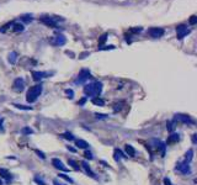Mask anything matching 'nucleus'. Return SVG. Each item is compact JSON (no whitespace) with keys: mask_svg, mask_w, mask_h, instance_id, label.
<instances>
[{"mask_svg":"<svg viewBox=\"0 0 197 185\" xmlns=\"http://www.w3.org/2000/svg\"><path fill=\"white\" fill-rule=\"evenodd\" d=\"M102 91V83L101 82H93L85 84L84 86V94L90 98H99Z\"/></svg>","mask_w":197,"mask_h":185,"instance_id":"nucleus-1","label":"nucleus"},{"mask_svg":"<svg viewBox=\"0 0 197 185\" xmlns=\"http://www.w3.org/2000/svg\"><path fill=\"white\" fill-rule=\"evenodd\" d=\"M42 90H43L42 84H37V85L31 86L29 89V91H27V95H26V100H27L30 104L35 102L38 99V96L42 94Z\"/></svg>","mask_w":197,"mask_h":185,"instance_id":"nucleus-2","label":"nucleus"},{"mask_svg":"<svg viewBox=\"0 0 197 185\" xmlns=\"http://www.w3.org/2000/svg\"><path fill=\"white\" fill-rule=\"evenodd\" d=\"M91 78V73H90V71H88V69H82L80 72H79V74H78V77L75 78V80H74V84H84L85 82H88L89 79Z\"/></svg>","mask_w":197,"mask_h":185,"instance_id":"nucleus-3","label":"nucleus"},{"mask_svg":"<svg viewBox=\"0 0 197 185\" xmlns=\"http://www.w3.org/2000/svg\"><path fill=\"white\" fill-rule=\"evenodd\" d=\"M174 122H182V124H193V120L189 116V115H183V114H175L174 118H173Z\"/></svg>","mask_w":197,"mask_h":185,"instance_id":"nucleus-4","label":"nucleus"},{"mask_svg":"<svg viewBox=\"0 0 197 185\" xmlns=\"http://www.w3.org/2000/svg\"><path fill=\"white\" fill-rule=\"evenodd\" d=\"M190 33V29L187 27V25H179L176 27V37L179 39H182L183 37H186Z\"/></svg>","mask_w":197,"mask_h":185,"instance_id":"nucleus-5","label":"nucleus"},{"mask_svg":"<svg viewBox=\"0 0 197 185\" xmlns=\"http://www.w3.org/2000/svg\"><path fill=\"white\" fill-rule=\"evenodd\" d=\"M175 170H179L182 174H191V168H190V163L186 162H179L176 163Z\"/></svg>","mask_w":197,"mask_h":185,"instance_id":"nucleus-6","label":"nucleus"},{"mask_svg":"<svg viewBox=\"0 0 197 185\" xmlns=\"http://www.w3.org/2000/svg\"><path fill=\"white\" fill-rule=\"evenodd\" d=\"M65 42H67V38H65L62 33H57L51 41V43L53 46H63V45H65Z\"/></svg>","mask_w":197,"mask_h":185,"instance_id":"nucleus-7","label":"nucleus"},{"mask_svg":"<svg viewBox=\"0 0 197 185\" xmlns=\"http://www.w3.org/2000/svg\"><path fill=\"white\" fill-rule=\"evenodd\" d=\"M12 89L17 92H21L23 89H25V80L23 78H16L14 83H12Z\"/></svg>","mask_w":197,"mask_h":185,"instance_id":"nucleus-8","label":"nucleus"},{"mask_svg":"<svg viewBox=\"0 0 197 185\" xmlns=\"http://www.w3.org/2000/svg\"><path fill=\"white\" fill-rule=\"evenodd\" d=\"M148 33L153 38H159V37H162L164 35V30L160 29V27H152V29H149Z\"/></svg>","mask_w":197,"mask_h":185,"instance_id":"nucleus-9","label":"nucleus"},{"mask_svg":"<svg viewBox=\"0 0 197 185\" xmlns=\"http://www.w3.org/2000/svg\"><path fill=\"white\" fill-rule=\"evenodd\" d=\"M52 164L54 165V168H57V169H59V170H62V171H69V169L65 167V165L63 164V162L59 161L58 158H53V159H52Z\"/></svg>","mask_w":197,"mask_h":185,"instance_id":"nucleus-10","label":"nucleus"},{"mask_svg":"<svg viewBox=\"0 0 197 185\" xmlns=\"http://www.w3.org/2000/svg\"><path fill=\"white\" fill-rule=\"evenodd\" d=\"M113 159H115L116 162H121V159H127V155H125L123 152H122L121 149L116 148L115 152H113Z\"/></svg>","mask_w":197,"mask_h":185,"instance_id":"nucleus-11","label":"nucleus"},{"mask_svg":"<svg viewBox=\"0 0 197 185\" xmlns=\"http://www.w3.org/2000/svg\"><path fill=\"white\" fill-rule=\"evenodd\" d=\"M82 165H83V168H84V170H85V173H86L89 177H91V178L96 179V175H95V173H94L93 170H91V168H90V165L88 164V162L83 161V162H82Z\"/></svg>","mask_w":197,"mask_h":185,"instance_id":"nucleus-12","label":"nucleus"},{"mask_svg":"<svg viewBox=\"0 0 197 185\" xmlns=\"http://www.w3.org/2000/svg\"><path fill=\"white\" fill-rule=\"evenodd\" d=\"M48 75H49V73H47V72H32V77H33V79L36 82L42 80L43 78H46Z\"/></svg>","mask_w":197,"mask_h":185,"instance_id":"nucleus-13","label":"nucleus"},{"mask_svg":"<svg viewBox=\"0 0 197 185\" xmlns=\"http://www.w3.org/2000/svg\"><path fill=\"white\" fill-rule=\"evenodd\" d=\"M42 21H43L45 24H47L48 26H57L59 19H54V17H45V19H42Z\"/></svg>","mask_w":197,"mask_h":185,"instance_id":"nucleus-14","label":"nucleus"},{"mask_svg":"<svg viewBox=\"0 0 197 185\" xmlns=\"http://www.w3.org/2000/svg\"><path fill=\"white\" fill-rule=\"evenodd\" d=\"M75 144H76L78 148H82V149H86V148H89V146H90V144H89L86 141H84V140H76V141H75Z\"/></svg>","mask_w":197,"mask_h":185,"instance_id":"nucleus-15","label":"nucleus"},{"mask_svg":"<svg viewBox=\"0 0 197 185\" xmlns=\"http://www.w3.org/2000/svg\"><path fill=\"white\" fill-rule=\"evenodd\" d=\"M8 61H9L10 64H15L16 63V61H17V53H16L15 51H12V52H10V53H9Z\"/></svg>","mask_w":197,"mask_h":185,"instance_id":"nucleus-16","label":"nucleus"},{"mask_svg":"<svg viewBox=\"0 0 197 185\" xmlns=\"http://www.w3.org/2000/svg\"><path fill=\"white\" fill-rule=\"evenodd\" d=\"M180 140V135L179 133H171L169 136V138H168V144H171V143H176L177 141Z\"/></svg>","mask_w":197,"mask_h":185,"instance_id":"nucleus-17","label":"nucleus"},{"mask_svg":"<svg viewBox=\"0 0 197 185\" xmlns=\"http://www.w3.org/2000/svg\"><path fill=\"white\" fill-rule=\"evenodd\" d=\"M0 175H2L3 178H5L6 180H10L12 178V175L10 174V171L8 169H4V168H0Z\"/></svg>","mask_w":197,"mask_h":185,"instance_id":"nucleus-18","label":"nucleus"},{"mask_svg":"<svg viewBox=\"0 0 197 185\" xmlns=\"http://www.w3.org/2000/svg\"><path fill=\"white\" fill-rule=\"evenodd\" d=\"M126 153L129 157H134L136 155V149L133 148L132 144H126Z\"/></svg>","mask_w":197,"mask_h":185,"instance_id":"nucleus-19","label":"nucleus"},{"mask_svg":"<svg viewBox=\"0 0 197 185\" xmlns=\"http://www.w3.org/2000/svg\"><path fill=\"white\" fill-rule=\"evenodd\" d=\"M192 159H193V149H189L185 153V162L186 163H190Z\"/></svg>","mask_w":197,"mask_h":185,"instance_id":"nucleus-20","label":"nucleus"},{"mask_svg":"<svg viewBox=\"0 0 197 185\" xmlns=\"http://www.w3.org/2000/svg\"><path fill=\"white\" fill-rule=\"evenodd\" d=\"M60 137H63L64 140H68V141H74V140H75L74 135L70 133V132H64V133L60 135Z\"/></svg>","mask_w":197,"mask_h":185,"instance_id":"nucleus-21","label":"nucleus"},{"mask_svg":"<svg viewBox=\"0 0 197 185\" xmlns=\"http://www.w3.org/2000/svg\"><path fill=\"white\" fill-rule=\"evenodd\" d=\"M91 102H93L94 105H96V106H103L105 105V101L102 99H100V98H93Z\"/></svg>","mask_w":197,"mask_h":185,"instance_id":"nucleus-22","label":"nucleus"},{"mask_svg":"<svg viewBox=\"0 0 197 185\" xmlns=\"http://www.w3.org/2000/svg\"><path fill=\"white\" fill-rule=\"evenodd\" d=\"M68 164L72 165V168H73L74 170H80V167H79V164H78L75 161H73V159H68Z\"/></svg>","mask_w":197,"mask_h":185,"instance_id":"nucleus-23","label":"nucleus"},{"mask_svg":"<svg viewBox=\"0 0 197 185\" xmlns=\"http://www.w3.org/2000/svg\"><path fill=\"white\" fill-rule=\"evenodd\" d=\"M21 133L22 135H32L33 133V130L30 127H22L21 128Z\"/></svg>","mask_w":197,"mask_h":185,"instance_id":"nucleus-24","label":"nucleus"},{"mask_svg":"<svg viewBox=\"0 0 197 185\" xmlns=\"http://www.w3.org/2000/svg\"><path fill=\"white\" fill-rule=\"evenodd\" d=\"M12 106H15L16 109L20 110H32V106H25V105H20V104H14Z\"/></svg>","mask_w":197,"mask_h":185,"instance_id":"nucleus-25","label":"nucleus"},{"mask_svg":"<svg viewBox=\"0 0 197 185\" xmlns=\"http://www.w3.org/2000/svg\"><path fill=\"white\" fill-rule=\"evenodd\" d=\"M174 124H175L174 121H168V122H166V128H168L169 132H174V130H175Z\"/></svg>","mask_w":197,"mask_h":185,"instance_id":"nucleus-26","label":"nucleus"},{"mask_svg":"<svg viewBox=\"0 0 197 185\" xmlns=\"http://www.w3.org/2000/svg\"><path fill=\"white\" fill-rule=\"evenodd\" d=\"M33 180H35V183H36V184H38V185H46V181H45V180H43L41 177H38V175H36Z\"/></svg>","mask_w":197,"mask_h":185,"instance_id":"nucleus-27","label":"nucleus"},{"mask_svg":"<svg viewBox=\"0 0 197 185\" xmlns=\"http://www.w3.org/2000/svg\"><path fill=\"white\" fill-rule=\"evenodd\" d=\"M95 117L97 118V120H106V118H109V115H106V114H95Z\"/></svg>","mask_w":197,"mask_h":185,"instance_id":"nucleus-28","label":"nucleus"},{"mask_svg":"<svg viewBox=\"0 0 197 185\" xmlns=\"http://www.w3.org/2000/svg\"><path fill=\"white\" fill-rule=\"evenodd\" d=\"M14 31L15 32H19V31H23V25H21V24H15L14 22Z\"/></svg>","mask_w":197,"mask_h":185,"instance_id":"nucleus-29","label":"nucleus"},{"mask_svg":"<svg viewBox=\"0 0 197 185\" xmlns=\"http://www.w3.org/2000/svg\"><path fill=\"white\" fill-rule=\"evenodd\" d=\"M65 94L68 95L69 99H73V98H74V91H73L72 89H65Z\"/></svg>","mask_w":197,"mask_h":185,"instance_id":"nucleus-30","label":"nucleus"},{"mask_svg":"<svg viewBox=\"0 0 197 185\" xmlns=\"http://www.w3.org/2000/svg\"><path fill=\"white\" fill-rule=\"evenodd\" d=\"M59 178H62V179H64V180H67L68 183H74L72 178H69L68 175H65V174H59Z\"/></svg>","mask_w":197,"mask_h":185,"instance_id":"nucleus-31","label":"nucleus"},{"mask_svg":"<svg viewBox=\"0 0 197 185\" xmlns=\"http://www.w3.org/2000/svg\"><path fill=\"white\" fill-rule=\"evenodd\" d=\"M84 155H85V158H88L89 161L94 159V155H93V153H91V152H89V151H86V152L84 153Z\"/></svg>","mask_w":197,"mask_h":185,"instance_id":"nucleus-32","label":"nucleus"},{"mask_svg":"<svg viewBox=\"0 0 197 185\" xmlns=\"http://www.w3.org/2000/svg\"><path fill=\"white\" fill-rule=\"evenodd\" d=\"M35 152H36V154H38V157H41L42 159H46V155H45V153H43V152L38 151V149H35Z\"/></svg>","mask_w":197,"mask_h":185,"instance_id":"nucleus-33","label":"nucleus"},{"mask_svg":"<svg viewBox=\"0 0 197 185\" xmlns=\"http://www.w3.org/2000/svg\"><path fill=\"white\" fill-rule=\"evenodd\" d=\"M53 185H65V184L62 183V181H59L58 179H54V180H53Z\"/></svg>","mask_w":197,"mask_h":185,"instance_id":"nucleus-34","label":"nucleus"},{"mask_svg":"<svg viewBox=\"0 0 197 185\" xmlns=\"http://www.w3.org/2000/svg\"><path fill=\"white\" fill-rule=\"evenodd\" d=\"M164 184H165V185H173V183L170 181L169 178H164Z\"/></svg>","mask_w":197,"mask_h":185,"instance_id":"nucleus-35","label":"nucleus"},{"mask_svg":"<svg viewBox=\"0 0 197 185\" xmlns=\"http://www.w3.org/2000/svg\"><path fill=\"white\" fill-rule=\"evenodd\" d=\"M192 143H193V144H196V143H197V135H196V133H193V135H192Z\"/></svg>","mask_w":197,"mask_h":185,"instance_id":"nucleus-36","label":"nucleus"},{"mask_svg":"<svg viewBox=\"0 0 197 185\" xmlns=\"http://www.w3.org/2000/svg\"><path fill=\"white\" fill-rule=\"evenodd\" d=\"M190 24H191V25H195V24H196V16H191V19H190Z\"/></svg>","mask_w":197,"mask_h":185,"instance_id":"nucleus-37","label":"nucleus"},{"mask_svg":"<svg viewBox=\"0 0 197 185\" xmlns=\"http://www.w3.org/2000/svg\"><path fill=\"white\" fill-rule=\"evenodd\" d=\"M85 101H86V98H84V99H82V100H80V101H79L78 104H79V105H80V106H82V105H84V104H85Z\"/></svg>","mask_w":197,"mask_h":185,"instance_id":"nucleus-38","label":"nucleus"},{"mask_svg":"<svg viewBox=\"0 0 197 185\" xmlns=\"http://www.w3.org/2000/svg\"><path fill=\"white\" fill-rule=\"evenodd\" d=\"M0 131H4V127H3V120L0 118Z\"/></svg>","mask_w":197,"mask_h":185,"instance_id":"nucleus-39","label":"nucleus"},{"mask_svg":"<svg viewBox=\"0 0 197 185\" xmlns=\"http://www.w3.org/2000/svg\"><path fill=\"white\" fill-rule=\"evenodd\" d=\"M67 148H68V149H69V151H70V152H75V149H74V148H72V147H69V146H68V147H67Z\"/></svg>","mask_w":197,"mask_h":185,"instance_id":"nucleus-40","label":"nucleus"},{"mask_svg":"<svg viewBox=\"0 0 197 185\" xmlns=\"http://www.w3.org/2000/svg\"><path fill=\"white\" fill-rule=\"evenodd\" d=\"M0 185H3V180L2 179H0Z\"/></svg>","mask_w":197,"mask_h":185,"instance_id":"nucleus-41","label":"nucleus"}]
</instances>
